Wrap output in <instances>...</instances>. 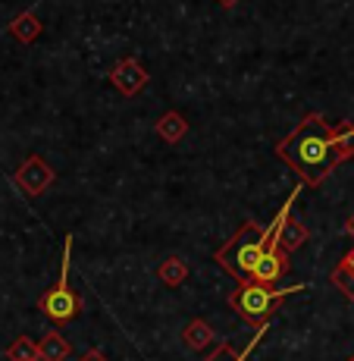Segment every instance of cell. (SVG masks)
<instances>
[{
  "label": "cell",
  "mask_w": 354,
  "mask_h": 361,
  "mask_svg": "<svg viewBox=\"0 0 354 361\" xmlns=\"http://www.w3.org/2000/svg\"><path fill=\"white\" fill-rule=\"evenodd\" d=\"M276 154L301 176L304 185H320L339 164L354 157V126H332L320 114H308L289 138L276 145Z\"/></svg>",
  "instance_id": "obj_1"
},
{
  "label": "cell",
  "mask_w": 354,
  "mask_h": 361,
  "mask_svg": "<svg viewBox=\"0 0 354 361\" xmlns=\"http://www.w3.org/2000/svg\"><path fill=\"white\" fill-rule=\"evenodd\" d=\"M301 185H304V183H301ZM301 185H295V192L289 195V201L282 204V211L276 214V220L267 226V230H260V226H254V224H245V226H241V230L235 233L232 239H229L226 245L217 252V261L223 264V267H226L239 283H248V280L254 276V270H258L263 252L273 245L276 235H279V230H282V224L289 220L291 204H295V198H298V192H301Z\"/></svg>",
  "instance_id": "obj_2"
},
{
  "label": "cell",
  "mask_w": 354,
  "mask_h": 361,
  "mask_svg": "<svg viewBox=\"0 0 354 361\" xmlns=\"http://www.w3.org/2000/svg\"><path fill=\"white\" fill-rule=\"evenodd\" d=\"M301 289H304V286L273 289V286H267V283H260V280H248V283H241V286L232 293V308L239 311L245 321H251V324H267V317L273 314L276 308H279L282 298L301 293Z\"/></svg>",
  "instance_id": "obj_3"
},
{
  "label": "cell",
  "mask_w": 354,
  "mask_h": 361,
  "mask_svg": "<svg viewBox=\"0 0 354 361\" xmlns=\"http://www.w3.org/2000/svg\"><path fill=\"white\" fill-rule=\"evenodd\" d=\"M69 252H72V235H66V248H63V267H60V280L57 286H51L41 298V311L51 317L53 324H66L79 314V298L69 289Z\"/></svg>",
  "instance_id": "obj_4"
},
{
  "label": "cell",
  "mask_w": 354,
  "mask_h": 361,
  "mask_svg": "<svg viewBox=\"0 0 354 361\" xmlns=\"http://www.w3.org/2000/svg\"><path fill=\"white\" fill-rule=\"evenodd\" d=\"M286 267H289V252L279 245V242H273V245L263 252V258H260L251 280H260V283H267V286H273V283L286 274Z\"/></svg>",
  "instance_id": "obj_5"
},
{
  "label": "cell",
  "mask_w": 354,
  "mask_h": 361,
  "mask_svg": "<svg viewBox=\"0 0 354 361\" xmlns=\"http://www.w3.org/2000/svg\"><path fill=\"white\" fill-rule=\"evenodd\" d=\"M16 183L23 185L29 195H38L44 185H51L53 183V173H51V166H47L44 161H38V157H29L25 161V166L19 170V176H16Z\"/></svg>",
  "instance_id": "obj_6"
},
{
  "label": "cell",
  "mask_w": 354,
  "mask_h": 361,
  "mask_svg": "<svg viewBox=\"0 0 354 361\" xmlns=\"http://www.w3.org/2000/svg\"><path fill=\"white\" fill-rule=\"evenodd\" d=\"M148 82V73H141L138 69L135 60H126V63H120L116 66V73H113V85L120 88L122 94H135L138 88Z\"/></svg>",
  "instance_id": "obj_7"
},
{
  "label": "cell",
  "mask_w": 354,
  "mask_h": 361,
  "mask_svg": "<svg viewBox=\"0 0 354 361\" xmlns=\"http://www.w3.org/2000/svg\"><path fill=\"white\" fill-rule=\"evenodd\" d=\"M263 333H267V324H260V330L254 333V339H251V343H248L241 352H235L232 345H220V349L213 352V355L207 358V361H248V355H251V349L260 343V336H263Z\"/></svg>",
  "instance_id": "obj_8"
},
{
  "label": "cell",
  "mask_w": 354,
  "mask_h": 361,
  "mask_svg": "<svg viewBox=\"0 0 354 361\" xmlns=\"http://www.w3.org/2000/svg\"><path fill=\"white\" fill-rule=\"evenodd\" d=\"M308 239V230H304L301 224H298V220H286V224H282V230H279V235H276V242H279L282 248H286V252H295L298 245H301V242Z\"/></svg>",
  "instance_id": "obj_9"
},
{
  "label": "cell",
  "mask_w": 354,
  "mask_h": 361,
  "mask_svg": "<svg viewBox=\"0 0 354 361\" xmlns=\"http://www.w3.org/2000/svg\"><path fill=\"white\" fill-rule=\"evenodd\" d=\"M38 349H41V358L44 361H63L69 355V343L60 336V333H47V336L41 339Z\"/></svg>",
  "instance_id": "obj_10"
},
{
  "label": "cell",
  "mask_w": 354,
  "mask_h": 361,
  "mask_svg": "<svg viewBox=\"0 0 354 361\" xmlns=\"http://www.w3.org/2000/svg\"><path fill=\"white\" fill-rule=\"evenodd\" d=\"M332 283H336L348 298H354V261L348 255H345V258L339 261V267L332 270Z\"/></svg>",
  "instance_id": "obj_11"
},
{
  "label": "cell",
  "mask_w": 354,
  "mask_h": 361,
  "mask_svg": "<svg viewBox=\"0 0 354 361\" xmlns=\"http://www.w3.org/2000/svg\"><path fill=\"white\" fill-rule=\"evenodd\" d=\"M10 358L13 361H38L41 358V349L32 343L29 336H19L16 343L10 345Z\"/></svg>",
  "instance_id": "obj_12"
},
{
  "label": "cell",
  "mask_w": 354,
  "mask_h": 361,
  "mask_svg": "<svg viewBox=\"0 0 354 361\" xmlns=\"http://www.w3.org/2000/svg\"><path fill=\"white\" fill-rule=\"evenodd\" d=\"M157 129H160V135L170 138V142H176V138L185 135V123H182V116H179V114H166Z\"/></svg>",
  "instance_id": "obj_13"
},
{
  "label": "cell",
  "mask_w": 354,
  "mask_h": 361,
  "mask_svg": "<svg viewBox=\"0 0 354 361\" xmlns=\"http://www.w3.org/2000/svg\"><path fill=\"white\" fill-rule=\"evenodd\" d=\"M207 339H210V330H207V327H204V324H201V321H191V327L185 330V343L198 349V345H204Z\"/></svg>",
  "instance_id": "obj_14"
},
{
  "label": "cell",
  "mask_w": 354,
  "mask_h": 361,
  "mask_svg": "<svg viewBox=\"0 0 354 361\" xmlns=\"http://www.w3.org/2000/svg\"><path fill=\"white\" fill-rule=\"evenodd\" d=\"M160 276H163L166 283H172V286H176V283L185 280V267L179 261H166L163 267H160Z\"/></svg>",
  "instance_id": "obj_15"
},
{
  "label": "cell",
  "mask_w": 354,
  "mask_h": 361,
  "mask_svg": "<svg viewBox=\"0 0 354 361\" xmlns=\"http://www.w3.org/2000/svg\"><path fill=\"white\" fill-rule=\"evenodd\" d=\"M13 32H16L23 41H29L32 35L38 32V23H34L32 16H23V19H16V25H13Z\"/></svg>",
  "instance_id": "obj_16"
},
{
  "label": "cell",
  "mask_w": 354,
  "mask_h": 361,
  "mask_svg": "<svg viewBox=\"0 0 354 361\" xmlns=\"http://www.w3.org/2000/svg\"><path fill=\"white\" fill-rule=\"evenodd\" d=\"M82 361H103V355H101V352H88V355L82 358Z\"/></svg>",
  "instance_id": "obj_17"
},
{
  "label": "cell",
  "mask_w": 354,
  "mask_h": 361,
  "mask_svg": "<svg viewBox=\"0 0 354 361\" xmlns=\"http://www.w3.org/2000/svg\"><path fill=\"white\" fill-rule=\"evenodd\" d=\"M348 233L354 235V214H351V217H348Z\"/></svg>",
  "instance_id": "obj_18"
},
{
  "label": "cell",
  "mask_w": 354,
  "mask_h": 361,
  "mask_svg": "<svg viewBox=\"0 0 354 361\" xmlns=\"http://www.w3.org/2000/svg\"><path fill=\"white\" fill-rule=\"evenodd\" d=\"M348 258H351V261H354V248H351V252H348Z\"/></svg>",
  "instance_id": "obj_19"
},
{
  "label": "cell",
  "mask_w": 354,
  "mask_h": 361,
  "mask_svg": "<svg viewBox=\"0 0 354 361\" xmlns=\"http://www.w3.org/2000/svg\"><path fill=\"white\" fill-rule=\"evenodd\" d=\"M348 361H351V358H348Z\"/></svg>",
  "instance_id": "obj_20"
}]
</instances>
